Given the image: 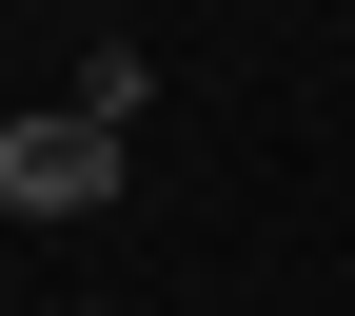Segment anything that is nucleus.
<instances>
[{"mask_svg":"<svg viewBox=\"0 0 355 316\" xmlns=\"http://www.w3.org/2000/svg\"><path fill=\"white\" fill-rule=\"evenodd\" d=\"M99 198H119V119H79V99L0 119V217H99Z\"/></svg>","mask_w":355,"mask_h":316,"instance_id":"nucleus-1","label":"nucleus"},{"mask_svg":"<svg viewBox=\"0 0 355 316\" xmlns=\"http://www.w3.org/2000/svg\"><path fill=\"white\" fill-rule=\"evenodd\" d=\"M79 119H119V139L158 119V60H139V40H99V60H79Z\"/></svg>","mask_w":355,"mask_h":316,"instance_id":"nucleus-2","label":"nucleus"}]
</instances>
